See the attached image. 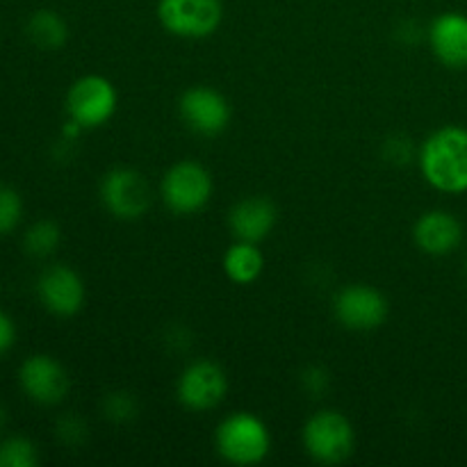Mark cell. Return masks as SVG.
I'll use <instances>...</instances> for the list:
<instances>
[{
  "instance_id": "4",
  "label": "cell",
  "mask_w": 467,
  "mask_h": 467,
  "mask_svg": "<svg viewBox=\"0 0 467 467\" xmlns=\"http://www.w3.org/2000/svg\"><path fill=\"white\" fill-rule=\"evenodd\" d=\"M213 176L203 164L194 160H181L162 178V201L173 214H196L208 205L213 196Z\"/></svg>"
},
{
  "instance_id": "17",
  "label": "cell",
  "mask_w": 467,
  "mask_h": 467,
  "mask_svg": "<svg viewBox=\"0 0 467 467\" xmlns=\"http://www.w3.org/2000/svg\"><path fill=\"white\" fill-rule=\"evenodd\" d=\"M26 35L36 48L59 50L68 41V26L55 9H36L27 18Z\"/></svg>"
},
{
  "instance_id": "20",
  "label": "cell",
  "mask_w": 467,
  "mask_h": 467,
  "mask_svg": "<svg viewBox=\"0 0 467 467\" xmlns=\"http://www.w3.org/2000/svg\"><path fill=\"white\" fill-rule=\"evenodd\" d=\"M23 199L12 185L0 182V235H9L21 223Z\"/></svg>"
},
{
  "instance_id": "14",
  "label": "cell",
  "mask_w": 467,
  "mask_h": 467,
  "mask_svg": "<svg viewBox=\"0 0 467 467\" xmlns=\"http://www.w3.org/2000/svg\"><path fill=\"white\" fill-rule=\"evenodd\" d=\"M433 55L450 68H467V16L445 12L427 30Z\"/></svg>"
},
{
  "instance_id": "18",
  "label": "cell",
  "mask_w": 467,
  "mask_h": 467,
  "mask_svg": "<svg viewBox=\"0 0 467 467\" xmlns=\"http://www.w3.org/2000/svg\"><path fill=\"white\" fill-rule=\"evenodd\" d=\"M59 242H62V231L50 219H41L35 222L23 235V249L32 258H48L57 251Z\"/></svg>"
},
{
  "instance_id": "23",
  "label": "cell",
  "mask_w": 467,
  "mask_h": 467,
  "mask_svg": "<svg viewBox=\"0 0 467 467\" xmlns=\"http://www.w3.org/2000/svg\"><path fill=\"white\" fill-rule=\"evenodd\" d=\"M57 436L59 441H64L67 445H78L87 438V427L82 420H78L76 415H67L57 422Z\"/></svg>"
},
{
  "instance_id": "11",
  "label": "cell",
  "mask_w": 467,
  "mask_h": 467,
  "mask_svg": "<svg viewBox=\"0 0 467 467\" xmlns=\"http://www.w3.org/2000/svg\"><path fill=\"white\" fill-rule=\"evenodd\" d=\"M18 383H21V390L41 406L59 404L71 388L62 363L46 354L27 356L23 360L18 368Z\"/></svg>"
},
{
  "instance_id": "7",
  "label": "cell",
  "mask_w": 467,
  "mask_h": 467,
  "mask_svg": "<svg viewBox=\"0 0 467 467\" xmlns=\"http://www.w3.org/2000/svg\"><path fill=\"white\" fill-rule=\"evenodd\" d=\"M117 109V89L103 76H82L67 94L68 119L82 128H99L112 119Z\"/></svg>"
},
{
  "instance_id": "12",
  "label": "cell",
  "mask_w": 467,
  "mask_h": 467,
  "mask_svg": "<svg viewBox=\"0 0 467 467\" xmlns=\"http://www.w3.org/2000/svg\"><path fill=\"white\" fill-rule=\"evenodd\" d=\"M36 295L44 308L57 317H73L85 306V283L76 269L67 265H53L41 272L36 281Z\"/></svg>"
},
{
  "instance_id": "1",
  "label": "cell",
  "mask_w": 467,
  "mask_h": 467,
  "mask_svg": "<svg viewBox=\"0 0 467 467\" xmlns=\"http://www.w3.org/2000/svg\"><path fill=\"white\" fill-rule=\"evenodd\" d=\"M420 169L431 187L445 194L467 192V130L445 126L431 132L420 149Z\"/></svg>"
},
{
  "instance_id": "3",
  "label": "cell",
  "mask_w": 467,
  "mask_h": 467,
  "mask_svg": "<svg viewBox=\"0 0 467 467\" xmlns=\"http://www.w3.org/2000/svg\"><path fill=\"white\" fill-rule=\"evenodd\" d=\"M304 450L322 465L345 463L356 450V431L345 413L333 409L310 415L301 431Z\"/></svg>"
},
{
  "instance_id": "22",
  "label": "cell",
  "mask_w": 467,
  "mask_h": 467,
  "mask_svg": "<svg viewBox=\"0 0 467 467\" xmlns=\"http://www.w3.org/2000/svg\"><path fill=\"white\" fill-rule=\"evenodd\" d=\"M137 413V404L128 392H112L105 397V415L114 422H126Z\"/></svg>"
},
{
  "instance_id": "9",
  "label": "cell",
  "mask_w": 467,
  "mask_h": 467,
  "mask_svg": "<svg viewBox=\"0 0 467 467\" xmlns=\"http://www.w3.org/2000/svg\"><path fill=\"white\" fill-rule=\"evenodd\" d=\"M182 123L201 137H217L231 123V105L217 89L205 85L190 87L178 100Z\"/></svg>"
},
{
  "instance_id": "21",
  "label": "cell",
  "mask_w": 467,
  "mask_h": 467,
  "mask_svg": "<svg viewBox=\"0 0 467 467\" xmlns=\"http://www.w3.org/2000/svg\"><path fill=\"white\" fill-rule=\"evenodd\" d=\"M383 158L388 162L397 164V167H406V164L413 162L415 158H420V153L415 150L413 140L409 135H392L388 137L386 144H383Z\"/></svg>"
},
{
  "instance_id": "24",
  "label": "cell",
  "mask_w": 467,
  "mask_h": 467,
  "mask_svg": "<svg viewBox=\"0 0 467 467\" xmlns=\"http://www.w3.org/2000/svg\"><path fill=\"white\" fill-rule=\"evenodd\" d=\"M14 342H16V327H14L12 317L0 310V356L7 354Z\"/></svg>"
},
{
  "instance_id": "25",
  "label": "cell",
  "mask_w": 467,
  "mask_h": 467,
  "mask_svg": "<svg viewBox=\"0 0 467 467\" xmlns=\"http://www.w3.org/2000/svg\"><path fill=\"white\" fill-rule=\"evenodd\" d=\"M304 383H306V390L313 392V395L317 397L319 392L328 386V374L319 368H310L308 372L304 374Z\"/></svg>"
},
{
  "instance_id": "13",
  "label": "cell",
  "mask_w": 467,
  "mask_h": 467,
  "mask_svg": "<svg viewBox=\"0 0 467 467\" xmlns=\"http://www.w3.org/2000/svg\"><path fill=\"white\" fill-rule=\"evenodd\" d=\"M413 237L420 251H424L427 255L442 258V255L454 254L461 246V242H463V226H461V222L454 214L445 213V210H429V213H424L415 222Z\"/></svg>"
},
{
  "instance_id": "8",
  "label": "cell",
  "mask_w": 467,
  "mask_h": 467,
  "mask_svg": "<svg viewBox=\"0 0 467 467\" xmlns=\"http://www.w3.org/2000/svg\"><path fill=\"white\" fill-rule=\"evenodd\" d=\"M228 392L226 372L214 360H194L182 369L178 379L176 395L185 409L205 413L217 409Z\"/></svg>"
},
{
  "instance_id": "15",
  "label": "cell",
  "mask_w": 467,
  "mask_h": 467,
  "mask_svg": "<svg viewBox=\"0 0 467 467\" xmlns=\"http://www.w3.org/2000/svg\"><path fill=\"white\" fill-rule=\"evenodd\" d=\"M276 205L265 196H246L237 201L228 213L231 233L242 242H263L276 226Z\"/></svg>"
},
{
  "instance_id": "2",
  "label": "cell",
  "mask_w": 467,
  "mask_h": 467,
  "mask_svg": "<svg viewBox=\"0 0 467 467\" xmlns=\"http://www.w3.org/2000/svg\"><path fill=\"white\" fill-rule=\"evenodd\" d=\"M214 447L223 461L233 465H258L272 450L269 429L254 413H233L217 427Z\"/></svg>"
},
{
  "instance_id": "19",
  "label": "cell",
  "mask_w": 467,
  "mask_h": 467,
  "mask_svg": "<svg viewBox=\"0 0 467 467\" xmlns=\"http://www.w3.org/2000/svg\"><path fill=\"white\" fill-rule=\"evenodd\" d=\"M39 451L30 438L12 436L0 442V467H35Z\"/></svg>"
},
{
  "instance_id": "5",
  "label": "cell",
  "mask_w": 467,
  "mask_h": 467,
  "mask_svg": "<svg viewBox=\"0 0 467 467\" xmlns=\"http://www.w3.org/2000/svg\"><path fill=\"white\" fill-rule=\"evenodd\" d=\"M158 18L181 39H205L222 26V0H158Z\"/></svg>"
},
{
  "instance_id": "6",
  "label": "cell",
  "mask_w": 467,
  "mask_h": 467,
  "mask_svg": "<svg viewBox=\"0 0 467 467\" xmlns=\"http://www.w3.org/2000/svg\"><path fill=\"white\" fill-rule=\"evenodd\" d=\"M100 199L109 214L123 222H132L149 213L150 187L137 169H109L100 181Z\"/></svg>"
},
{
  "instance_id": "10",
  "label": "cell",
  "mask_w": 467,
  "mask_h": 467,
  "mask_svg": "<svg viewBox=\"0 0 467 467\" xmlns=\"http://www.w3.org/2000/svg\"><path fill=\"white\" fill-rule=\"evenodd\" d=\"M337 322L351 331H374L388 317V299L381 290L363 283L342 287L333 299Z\"/></svg>"
},
{
  "instance_id": "26",
  "label": "cell",
  "mask_w": 467,
  "mask_h": 467,
  "mask_svg": "<svg viewBox=\"0 0 467 467\" xmlns=\"http://www.w3.org/2000/svg\"><path fill=\"white\" fill-rule=\"evenodd\" d=\"M5 424H7V410H5V406L0 404V431L5 429Z\"/></svg>"
},
{
  "instance_id": "16",
  "label": "cell",
  "mask_w": 467,
  "mask_h": 467,
  "mask_svg": "<svg viewBox=\"0 0 467 467\" xmlns=\"http://www.w3.org/2000/svg\"><path fill=\"white\" fill-rule=\"evenodd\" d=\"M265 269V258L260 254L258 244L254 242L237 240L235 244L228 246L223 255V272L237 285H251L260 278Z\"/></svg>"
}]
</instances>
